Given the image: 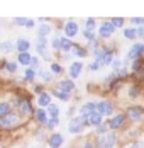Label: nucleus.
I'll list each match as a JSON object with an SVG mask.
<instances>
[{
  "instance_id": "obj_1",
  "label": "nucleus",
  "mask_w": 144,
  "mask_h": 148,
  "mask_svg": "<svg viewBox=\"0 0 144 148\" xmlns=\"http://www.w3.org/2000/svg\"><path fill=\"white\" fill-rule=\"evenodd\" d=\"M12 106L19 111V116L20 118H27L31 114H34L32 112V104H31V101H29L27 97H22V95L14 97L12 99Z\"/></svg>"
},
{
  "instance_id": "obj_3",
  "label": "nucleus",
  "mask_w": 144,
  "mask_h": 148,
  "mask_svg": "<svg viewBox=\"0 0 144 148\" xmlns=\"http://www.w3.org/2000/svg\"><path fill=\"white\" fill-rule=\"evenodd\" d=\"M22 124V118L19 112H9L7 116L0 118V130H15Z\"/></svg>"
},
{
  "instance_id": "obj_45",
  "label": "nucleus",
  "mask_w": 144,
  "mask_h": 148,
  "mask_svg": "<svg viewBox=\"0 0 144 148\" xmlns=\"http://www.w3.org/2000/svg\"><path fill=\"white\" fill-rule=\"evenodd\" d=\"M126 148H141V145H139L137 141H132V143H127Z\"/></svg>"
},
{
  "instance_id": "obj_17",
  "label": "nucleus",
  "mask_w": 144,
  "mask_h": 148,
  "mask_svg": "<svg viewBox=\"0 0 144 148\" xmlns=\"http://www.w3.org/2000/svg\"><path fill=\"white\" fill-rule=\"evenodd\" d=\"M37 38H44V39H48V36L53 32V27H51V24H48V22H43V24H39L37 26Z\"/></svg>"
},
{
  "instance_id": "obj_6",
  "label": "nucleus",
  "mask_w": 144,
  "mask_h": 148,
  "mask_svg": "<svg viewBox=\"0 0 144 148\" xmlns=\"http://www.w3.org/2000/svg\"><path fill=\"white\" fill-rule=\"evenodd\" d=\"M126 121H127V114H126V112H117V114H114V116L109 119L107 123H109L110 131L115 133V131H119V130L126 124Z\"/></svg>"
},
{
  "instance_id": "obj_14",
  "label": "nucleus",
  "mask_w": 144,
  "mask_h": 148,
  "mask_svg": "<svg viewBox=\"0 0 144 148\" xmlns=\"http://www.w3.org/2000/svg\"><path fill=\"white\" fill-rule=\"evenodd\" d=\"M37 107L39 109H48V106L49 104H53V95H51V92H48V90H44L43 94H39L37 95Z\"/></svg>"
},
{
  "instance_id": "obj_12",
  "label": "nucleus",
  "mask_w": 144,
  "mask_h": 148,
  "mask_svg": "<svg viewBox=\"0 0 144 148\" xmlns=\"http://www.w3.org/2000/svg\"><path fill=\"white\" fill-rule=\"evenodd\" d=\"M78 34H80V26H78V22H76V21H68V22L65 24V38L73 39V38H76Z\"/></svg>"
},
{
  "instance_id": "obj_41",
  "label": "nucleus",
  "mask_w": 144,
  "mask_h": 148,
  "mask_svg": "<svg viewBox=\"0 0 144 148\" xmlns=\"http://www.w3.org/2000/svg\"><path fill=\"white\" fill-rule=\"evenodd\" d=\"M130 22H132L134 26H139V27H143V26H144V19H143V17H132V19H130Z\"/></svg>"
},
{
  "instance_id": "obj_42",
  "label": "nucleus",
  "mask_w": 144,
  "mask_h": 148,
  "mask_svg": "<svg viewBox=\"0 0 144 148\" xmlns=\"http://www.w3.org/2000/svg\"><path fill=\"white\" fill-rule=\"evenodd\" d=\"M98 68H102V66L97 63V61H93V63H90V65H88V70H90V72H97Z\"/></svg>"
},
{
  "instance_id": "obj_4",
  "label": "nucleus",
  "mask_w": 144,
  "mask_h": 148,
  "mask_svg": "<svg viewBox=\"0 0 144 148\" xmlns=\"http://www.w3.org/2000/svg\"><path fill=\"white\" fill-rule=\"evenodd\" d=\"M115 145H117V134L112 131L103 136H97L95 141V148H115Z\"/></svg>"
},
{
  "instance_id": "obj_34",
  "label": "nucleus",
  "mask_w": 144,
  "mask_h": 148,
  "mask_svg": "<svg viewBox=\"0 0 144 148\" xmlns=\"http://www.w3.org/2000/svg\"><path fill=\"white\" fill-rule=\"evenodd\" d=\"M110 22H112L114 29H119V27H124L126 19H124V17H114V19H110Z\"/></svg>"
},
{
  "instance_id": "obj_29",
  "label": "nucleus",
  "mask_w": 144,
  "mask_h": 148,
  "mask_svg": "<svg viewBox=\"0 0 144 148\" xmlns=\"http://www.w3.org/2000/svg\"><path fill=\"white\" fill-rule=\"evenodd\" d=\"M110 133V128H109V123H102L100 126L95 128V134L97 136H103V134Z\"/></svg>"
},
{
  "instance_id": "obj_33",
  "label": "nucleus",
  "mask_w": 144,
  "mask_h": 148,
  "mask_svg": "<svg viewBox=\"0 0 144 148\" xmlns=\"http://www.w3.org/2000/svg\"><path fill=\"white\" fill-rule=\"evenodd\" d=\"M83 38H85L86 41H88V45H92V43H95L97 41V34L93 32V31H83Z\"/></svg>"
},
{
  "instance_id": "obj_24",
  "label": "nucleus",
  "mask_w": 144,
  "mask_h": 148,
  "mask_svg": "<svg viewBox=\"0 0 144 148\" xmlns=\"http://www.w3.org/2000/svg\"><path fill=\"white\" fill-rule=\"evenodd\" d=\"M9 112H12V104L9 102L7 99H2L0 101V118L7 116Z\"/></svg>"
},
{
  "instance_id": "obj_43",
  "label": "nucleus",
  "mask_w": 144,
  "mask_h": 148,
  "mask_svg": "<svg viewBox=\"0 0 144 148\" xmlns=\"http://www.w3.org/2000/svg\"><path fill=\"white\" fill-rule=\"evenodd\" d=\"M32 92H34V94H37V95H39V94H43V92H44V90H43V85H39V84H34Z\"/></svg>"
},
{
  "instance_id": "obj_47",
  "label": "nucleus",
  "mask_w": 144,
  "mask_h": 148,
  "mask_svg": "<svg viewBox=\"0 0 144 148\" xmlns=\"http://www.w3.org/2000/svg\"><path fill=\"white\" fill-rule=\"evenodd\" d=\"M31 148H39V147H31Z\"/></svg>"
},
{
  "instance_id": "obj_36",
  "label": "nucleus",
  "mask_w": 144,
  "mask_h": 148,
  "mask_svg": "<svg viewBox=\"0 0 144 148\" xmlns=\"http://www.w3.org/2000/svg\"><path fill=\"white\" fill-rule=\"evenodd\" d=\"M51 46H53V49H54V51H61V34H58V36L53 38Z\"/></svg>"
},
{
  "instance_id": "obj_19",
  "label": "nucleus",
  "mask_w": 144,
  "mask_h": 148,
  "mask_svg": "<svg viewBox=\"0 0 144 148\" xmlns=\"http://www.w3.org/2000/svg\"><path fill=\"white\" fill-rule=\"evenodd\" d=\"M29 48H31V41L26 39V38H19L15 41V49L19 53H29Z\"/></svg>"
},
{
  "instance_id": "obj_44",
  "label": "nucleus",
  "mask_w": 144,
  "mask_h": 148,
  "mask_svg": "<svg viewBox=\"0 0 144 148\" xmlns=\"http://www.w3.org/2000/svg\"><path fill=\"white\" fill-rule=\"evenodd\" d=\"M80 148H95V143H93V141H90V140H85V141H83V145H82Z\"/></svg>"
},
{
  "instance_id": "obj_40",
  "label": "nucleus",
  "mask_w": 144,
  "mask_h": 148,
  "mask_svg": "<svg viewBox=\"0 0 144 148\" xmlns=\"http://www.w3.org/2000/svg\"><path fill=\"white\" fill-rule=\"evenodd\" d=\"M39 63H41L39 56H32V63H31V66H29V68H32V70H36V72H37V68H39Z\"/></svg>"
},
{
  "instance_id": "obj_27",
  "label": "nucleus",
  "mask_w": 144,
  "mask_h": 148,
  "mask_svg": "<svg viewBox=\"0 0 144 148\" xmlns=\"http://www.w3.org/2000/svg\"><path fill=\"white\" fill-rule=\"evenodd\" d=\"M71 55L73 56H76V58H85L86 55H88V51H86L83 46H80V45H75L73 46V51H71Z\"/></svg>"
},
{
  "instance_id": "obj_8",
  "label": "nucleus",
  "mask_w": 144,
  "mask_h": 148,
  "mask_svg": "<svg viewBox=\"0 0 144 148\" xmlns=\"http://www.w3.org/2000/svg\"><path fill=\"white\" fill-rule=\"evenodd\" d=\"M97 112L102 114L103 118L105 116H114V102H110V101H97Z\"/></svg>"
},
{
  "instance_id": "obj_5",
  "label": "nucleus",
  "mask_w": 144,
  "mask_h": 148,
  "mask_svg": "<svg viewBox=\"0 0 144 148\" xmlns=\"http://www.w3.org/2000/svg\"><path fill=\"white\" fill-rule=\"evenodd\" d=\"M126 114H127V119L129 121H132V123H141V121H144V107L143 106H137V104L129 106L126 109Z\"/></svg>"
},
{
  "instance_id": "obj_35",
  "label": "nucleus",
  "mask_w": 144,
  "mask_h": 148,
  "mask_svg": "<svg viewBox=\"0 0 144 148\" xmlns=\"http://www.w3.org/2000/svg\"><path fill=\"white\" fill-rule=\"evenodd\" d=\"M3 68H5L9 73H15V72H17V63H15V61H5V63H3Z\"/></svg>"
},
{
  "instance_id": "obj_9",
  "label": "nucleus",
  "mask_w": 144,
  "mask_h": 148,
  "mask_svg": "<svg viewBox=\"0 0 144 148\" xmlns=\"http://www.w3.org/2000/svg\"><path fill=\"white\" fill-rule=\"evenodd\" d=\"M34 48H36V51H37V55H41V58L43 60H49V51H48V39H44V38H36L34 39Z\"/></svg>"
},
{
  "instance_id": "obj_38",
  "label": "nucleus",
  "mask_w": 144,
  "mask_h": 148,
  "mask_svg": "<svg viewBox=\"0 0 144 148\" xmlns=\"http://www.w3.org/2000/svg\"><path fill=\"white\" fill-rule=\"evenodd\" d=\"M95 24H97L95 19H93V17H88V19L85 21V29L86 31H93L95 29Z\"/></svg>"
},
{
  "instance_id": "obj_25",
  "label": "nucleus",
  "mask_w": 144,
  "mask_h": 148,
  "mask_svg": "<svg viewBox=\"0 0 144 148\" xmlns=\"http://www.w3.org/2000/svg\"><path fill=\"white\" fill-rule=\"evenodd\" d=\"M37 77H39L43 82H53V78H54V75L51 73L49 70H46V68H39V70H37Z\"/></svg>"
},
{
  "instance_id": "obj_28",
  "label": "nucleus",
  "mask_w": 144,
  "mask_h": 148,
  "mask_svg": "<svg viewBox=\"0 0 144 148\" xmlns=\"http://www.w3.org/2000/svg\"><path fill=\"white\" fill-rule=\"evenodd\" d=\"M36 78H37V72H36V70H32V68H27V70H26V73H24V80H26L27 84H32V85H34Z\"/></svg>"
},
{
  "instance_id": "obj_26",
  "label": "nucleus",
  "mask_w": 144,
  "mask_h": 148,
  "mask_svg": "<svg viewBox=\"0 0 144 148\" xmlns=\"http://www.w3.org/2000/svg\"><path fill=\"white\" fill-rule=\"evenodd\" d=\"M73 46H75V45L71 43V39H68V38L61 36V51H63V53H71Z\"/></svg>"
},
{
  "instance_id": "obj_21",
  "label": "nucleus",
  "mask_w": 144,
  "mask_h": 148,
  "mask_svg": "<svg viewBox=\"0 0 144 148\" xmlns=\"http://www.w3.org/2000/svg\"><path fill=\"white\" fill-rule=\"evenodd\" d=\"M17 63L29 68L31 63H32V55H31V53H19V55H17Z\"/></svg>"
},
{
  "instance_id": "obj_22",
  "label": "nucleus",
  "mask_w": 144,
  "mask_h": 148,
  "mask_svg": "<svg viewBox=\"0 0 144 148\" xmlns=\"http://www.w3.org/2000/svg\"><path fill=\"white\" fill-rule=\"evenodd\" d=\"M15 49V43L12 39H5V41H0V53H12Z\"/></svg>"
},
{
  "instance_id": "obj_32",
  "label": "nucleus",
  "mask_w": 144,
  "mask_h": 148,
  "mask_svg": "<svg viewBox=\"0 0 144 148\" xmlns=\"http://www.w3.org/2000/svg\"><path fill=\"white\" fill-rule=\"evenodd\" d=\"M49 72L53 75H61L63 73V66L58 63V61H51V65H49Z\"/></svg>"
},
{
  "instance_id": "obj_39",
  "label": "nucleus",
  "mask_w": 144,
  "mask_h": 148,
  "mask_svg": "<svg viewBox=\"0 0 144 148\" xmlns=\"http://www.w3.org/2000/svg\"><path fill=\"white\" fill-rule=\"evenodd\" d=\"M27 17H15L14 19V24L15 26H24V27H26V24H27Z\"/></svg>"
},
{
  "instance_id": "obj_37",
  "label": "nucleus",
  "mask_w": 144,
  "mask_h": 148,
  "mask_svg": "<svg viewBox=\"0 0 144 148\" xmlns=\"http://www.w3.org/2000/svg\"><path fill=\"white\" fill-rule=\"evenodd\" d=\"M58 124H59V119H49V121H48V124H46V130L54 133V130L58 128Z\"/></svg>"
},
{
  "instance_id": "obj_20",
  "label": "nucleus",
  "mask_w": 144,
  "mask_h": 148,
  "mask_svg": "<svg viewBox=\"0 0 144 148\" xmlns=\"http://www.w3.org/2000/svg\"><path fill=\"white\" fill-rule=\"evenodd\" d=\"M46 112H48L49 119H59V114H61V111H59V106H58L56 102L49 104V106H48V109H46Z\"/></svg>"
},
{
  "instance_id": "obj_10",
  "label": "nucleus",
  "mask_w": 144,
  "mask_h": 148,
  "mask_svg": "<svg viewBox=\"0 0 144 148\" xmlns=\"http://www.w3.org/2000/svg\"><path fill=\"white\" fill-rule=\"evenodd\" d=\"M114 26H112V22L110 21H107V22H102L100 27H98V38L100 39H110L112 36H114Z\"/></svg>"
},
{
  "instance_id": "obj_46",
  "label": "nucleus",
  "mask_w": 144,
  "mask_h": 148,
  "mask_svg": "<svg viewBox=\"0 0 144 148\" xmlns=\"http://www.w3.org/2000/svg\"><path fill=\"white\" fill-rule=\"evenodd\" d=\"M34 26H36V22H34L32 19H29L27 24H26V27H27V29H34Z\"/></svg>"
},
{
  "instance_id": "obj_31",
  "label": "nucleus",
  "mask_w": 144,
  "mask_h": 148,
  "mask_svg": "<svg viewBox=\"0 0 144 148\" xmlns=\"http://www.w3.org/2000/svg\"><path fill=\"white\" fill-rule=\"evenodd\" d=\"M51 95H54V97H58L59 101H63V102H68L70 101V94H65V92H59V90H56V89H53L51 90Z\"/></svg>"
},
{
  "instance_id": "obj_2",
  "label": "nucleus",
  "mask_w": 144,
  "mask_h": 148,
  "mask_svg": "<svg viewBox=\"0 0 144 148\" xmlns=\"http://www.w3.org/2000/svg\"><path fill=\"white\" fill-rule=\"evenodd\" d=\"M85 126H88V118L86 116H76L68 121V133L70 134H82Z\"/></svg>"
},
{
  "instance_id": "obj_13",
  "label": "nucleus",
  "mask_w": 144,
  "mask_h": 148,
  "mask_svg": "<svg viewBox=\"0 0 144 148\" xmlns=\"http://www.w3.org/2000/svg\"><path fill=\"white\" fill-rule=\"evenodd\" d=\"M48 145H49V148H61L65 145V136L61 133H58V131L51 133L49 138H48Z\"/></svg>"
},
{
  "instance_id": "obj_7",
  "label": "nucleus",
  "mask_w": 144,
  "mask_h": 148,
  "mask_svg": "<svg viewBox=\"0 0 144 148\" xmlns=\"http://www.w3.org/2000/svg\"><path fill=\"white\" fill-rule=\"evenodd\" d=\"M127 60L130 61H139V60L144 56V43H136V45H132V48H129V51H127Z\"/></svg>"
},
{
  "instance_id": "obj_23",
  "label": "nucleus",
  "mask_w": 144,
  "mask_h": 148,
  "mask_svg": "<svg viewBox=\"0 0 144 148\" xmlns=\"http://www.w3.org/2000/svg\"><path fill=\"white\" fill-rule=\"evenodd\" d=\"M102 123H105L103 121V116L102 114H98V112H93L92 116H88V126H100Z\"/></svg>"
},
{
  "instance_id": "obj_11",
  "label": "nucleus",
  "mask_w": 144,
  "mask_h": 148,
  "mask_svg": "<svg viewBox=\"0 0 144 148\" xmlns=\"http://www.w3.org/2000/svg\"><path fill=\"white\" fill-rule=\"evenodd\" d=\"M56 90H59V92H65V94H70V95H71L73 92L76 90V85H75V82H73L71 78H61V80L58 82Z\"/></svg>"
},
{
  "instance_id": "obj_18",
  "label": "nucleus",
  "mask_w": 144,
  "mask_h": 148,
  "mask_svg": "<svg viewBox=\"0 0 144 148\" xmlns=\"http://www.w3.org/2000/svg\"><path fill=\"white\" fill-rule=\"evenodd\" d=\"M34 119L39 123V124H43V126H46L48 124V121H49V116H48V112H46V109H36L34 111Z\"/></svg>"
},
{
  "instance_id": "obj_30",
  "label": "nucleus",
  "mask_w": 144,
  "mask_h": 148,
  "mask_svg": "<svg viewBox=\"0 0 144 148\" xmlns=\"http://www.w3.org/2000/svg\"><path fill=\"white\" fill-rule=\"evenodd\" d=\"M124 38L126 39H136L137 38V29L136 27H124Z\"/></svg>"
},
{
  "instance_id": "obj_15",
  "label": "nucleus",
  "mask_w": 144,
  "mask_h": 148,
  "mask_svg": "<svg viewBox=\"0 0 144 148\" xmlns=\"http://www.w3.org/2000/svg\"><path fill=\"white\" fill-rule=\"evenodd\" d=\"M82 70H83V63H82V61H78V60L71 61V65H70V68H68V75H70V78H71V80L78 78V77L82 75Z\"/></svg>"
},
{
  "instance_id": "obj_16",
  "label": "nucleus",
  "mask_w": 144,
  "mask_h": 148,
  "mask_svg": "<svg viewBox=\"0 0 144 148\" xmlns=\"http://www.w3.org/2000/svg\"><path fill=\"white\" fill-rule=\"evenodd\" d=\"M93 112H97V102H92V101H90V102H85L80 107V114H82V116H86V118H88V116H92Z\"/></svg>"
},
{
  "instance_id": "obj_48",
  "label": "nucleus",
  "mask_w": 144,
  "mask_h": 148,
  "mask_svg": "<svg viewBox=\"0 0 144 148\" xmlns=\"http://www.w3.org/2000/svg\"><path fill=\"white\" fill-rule=\"evenodd\" d=\"M143 39H144V36H143Z\"/></svg>"
}]
</instances>
